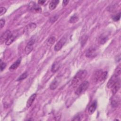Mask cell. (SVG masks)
Returning <instances> with one entry per match:
<instances>
[{
  "label": "cell",
  "instance_id": "cell-31",
  "mask_svg": "<svg viewBox=\"0 0 121 121\" xmlns=\"http://www.w3.org/2000/svg\"><path fill=\"white\" fill-rule=\"evenodd\" d=\"M69 2V0H63V1H62V6H63V7L66 6V5L68 4Z\"/></svg>",
  "mask_w": 121,
  "mask_h": 121
},
{
  "label": "cell",
  "instance_id": "cell-12",
  "mask_svg": "<svg viewBox=\"0 0 121 121\" xmlns=\"http://www.w3.org/2000/svg\"><path fill=\"white\" fill-rule=\"evenodd\" d=\"M96 107H97V102L96 101H94L88 107V113L90 114H93L95 111L96 108Z\"/></svg>",
  "mask_w": 121,
  "mask_h": 121
},
{
  "label": "cell",
  "instance_id": "cell-20",
  "mask_svg": "<svg viewBox=\"0 0 121 121\" xmlns=\"http://www.w3.org/2000/svg\"><path fill=\"white\" fill-rule=\"evenodd\" d=\"M55 37L54 36H52L50 37L47 41V44L48 46L52 45L55 42Z\"/></svg>",
  "mask_w": 121,
  "mask_h": 121
},
{
  "label": "cell",
  "instance_id": "cell-2",
  "mask_svg": "<svg viewBox=\"0 0 121 121\" xmlns=\"http://www.w3.org/2000/svg\"><path fill=\"white\" fill-rule=\"evenodd\" d=\"M107 76V72L99 70L95 72L93 77V80L95 82L103 81L104 80Z\"/></svg>",
  "mask_w": 121,
  "mask_h": 121
},
{
  "label": "cell",
  "instance_id": "cell-14",
  "mask_svg": "<svg viewBox=\"0 0 121 121\" xmlns=\"http://www.w3.org/2000/svg\"><path fill=\"white\" fill-rule=\"evenodd\" d=\"M21 58H19V59H18L16 60V61H15L14 63H13V64L11 66H10V67L9 68V69L10 70H12L16 69L18 67V66L19 65L21 62Z\"/></svg>",
  "mask_w": 121,
  "mask_h": 121
},
{
  "label": "cell",
  "instance_id": "cell-8",
  "mask_svg": "<svg viewBox=\"0 0 121 121\" xmlns=\"http://www.w3.org/2000/svg\"><path fill=\"white\" fill-rule=\"evenodd\" d=\"M66 42V38L65 37H62L61 39H60L58 42V43L55 45L54 48V50L55 51H59V50H60L62 48V47H63V46L64 45Z\"/></svg>",
  "mask_w": 121,
  "mask_h": 121
},
{
  "label": "cell",
  "instance_id": "cell-17",
  "mask_svg": "<svg viewBox=\"0 0 121 121\" xmlns=\"http://www.w3.org/2000/svg\"><path fill=\"white\" fill-rule=\"evenodd\" d=\"M60 64L59 62H55L52 65L51 68V71L52 72H56L60 68Z\"/></svg>",
  "mask_w": 121,
  "mask_h": 121
},
{
  "label": "cell",
  "instance_id": "cell-7",
  "mask_svg": "<svg viewBox=\"0 0 121 121\" xmlns=\"http://www.w3.org/2000/svg\"><path fill=\"white\" fill-rule=\"evenodd\" d=\"M119 76H118V75H117L115 74H113V75L111 77V78L110 79V80L108 81L107 84V87L108 88H111L112 86L116 83V82L117 81V80L118 79V78Z\"/></svg>",
  "mask_w": 121,
  "mask_h": 121
},
{
  "label": "cell",
  "instance_id": "cell-15",
  "mask_svg": "<svg viewBox=\"0 0 121 121\" xmlns=\"http://www.w3.org/2000/svg\"><path fill=\"white\" fill-rule=\"evenodd\" d=\"M108 39V37L107 35L103 34L98 38V43L100 44H103L106 42Z\"/></svg>",
  "mask_w": 121,
  "mask_h": 121
},
{
  "label": "cell",
  "instance_id": "cell-19",
  "mask_svg": "<svg viewBox=\"0 0 121 121\" xmlns=\"http://www.w3.org/2000/svg\"><path fill=\"white\" fill-rule=\"evenodd\" d=\"M59 84V82L57 79H54L51 84L50 88L51 90H54L56 89Z\"/></svg>",
  "mask_w": 121,
  "mask_h": 121
},
{
  "label": "cell",
  "instance_id": "cell-6",
  "mask_svg": "<svg viewBox=\"0 0 121 121\" xmlns=\"http://www.w3.org/2000/svg\"><path fill=\"white\" fill-rule=\"evenodd\" d=\"M97 54V49L95 47H91L87 50L86 55L88 58H91L96 56Z\"/></svg>",
  "mask_w": 121,
  "mask_h": 121
},
{
  "label": "cell",
  "instance_id": "cell-24",
  "mask_svg": "<svg viewBox=\"0 0 121 121\" xmlns=\"http://www.w3.org/2000/svg\"><path fill=\"white\" fill-rule=\"evenodd\" d=\"M120 17H121V13L120 12L118 14H117V15H116L114 16H113L112 17V19L114 21H117L120 20Z\"/></svg>",
  "mask_w": 121,
  "mask_h": 121
},
{
  "label": "cell",
  "instance_id": "cell-1",
  "mask_svg": "<svg viewBox=\"0 0 121 121\" xmlns=\"http://www.w3.org/2000/svg\"><path fill=\"white\" fill-rule=\"evenodd\" d=\"M86 75V70L85 69L79 70L74 77L71 81V85L73 87L77 86L85 78Z\"/></svg>",
  "mask_w": 121,
  "mask_h": 121
},
{
  "label": "cell",
  "instance_id": "cell-23",
  "mask_svg": "<svg viewBox=\"0 0 121 121\" xmlns=\"http://www.w3.org/2000/svg\"><path fill=\"white\" fill-rule=\"evenodd\" d=\"M121 73V65H119L117 66V67L116 68L114 71V74L117 75L118 76H120Z\"/></svg>",
  "mask_w": 121,
  "mask_h": 121
},
{
  "label": "cell",
  "instance_id": "cell-9",
  "mask_svg": "<svg viewBox=\"0 0 121 121\" xmlns=\"http://www.w3.org/2000/svg\"><path fill=\"white\" fill-rule=\"evenodd\" d=\"M121 87V79L120 78H118L116 83L112 86L111 88L112 89V92L113 95H115L118 91L119 90Z\"/></svg>",
  "mask_w": 121,
  "mask_h": 121
},
{
  "label": "cell",
  "instance_id": "cell-22",
  "mask_svg": "<svg viewBox=\"0 0 121 121\" xmlns=\"http://www.w3.org/2000/svg\"><path fill=\"white\" fill-rule=\"evenodd\" d=\"M28 76V74L26 72L24 73L23 74H21L19 77L17 78V81H20V80H23L24 79H25Z\"/></svg>",
  "mask_w": 121,
  "mask_h": 121
},
{
  "label": "cell",
  "instance_id": "cell-11",
  "mask_svg": "<svg viewBox=\"0 0 121 121\" xmlns=\"http://www.w3.org/2000/svg\"><path fill=\"white\" fill-rule=\"evenodd\" d=\"M36 27V25L34 23H31L28 25L27 26H26L24 32H26V33H29L30 32H31L33 31Z\"/></svg>",
  "mask_w": 121,
  "mask_h": 121
},
{
  "label": "cell",
  "instance_id": "cell-25",
  "mask_svg": "<svg viewBox=\"0 0 121 121\" xmlns=\"http://www.w3.org/2000/svg\"><path fill=\"white\" fill-rule=\"evenodd\" d=\"M119 101H118V100H116V99H113L112 101V102H111V104L112 105V106L113 107H117L118 106V104H119Z\"/></svg>",
  "mask_w": 121,
  "mask_h": 121
},
{
  "label": "cell",
  "instance_id": "cell-3",
  "mask_svg": "<svg viewBox=\"0 0 121 121\" xmlns=\"http://www.w3.org/2000/svg\"><path fill=\"white\" fill-rule=\"evenodd\" d=\"M28 9L30 11L33 13H39L42 11V9L40 6L33 1H31L28 3Z\"/></svg>",
  "mask_w": 121,
  "mask_h": 121
},
{
  "label": "cell",
  "instance_id": "cell-29",
  "mask_svg": "<svg viewBox=\"0 0 121 121\" xmlns=\"http://www.w3.org/2000/svg\"><path fill=\"white\" fill-rule=\"evenodd\" d=\"M5 23V21L3 19H1L0 21V28L1 29L4 26Z\"/></svg>",
  "mask_w": 121,
  "mask_h": 121
},
{
  "label": "cell",
  "instance_id": "cell-5",
  "mask_svg": "<svg viewBox=\"0 0 121 121\" xmlns=\"http://www.w3.org/2000/svg\"><path fill=\"white\" fill-rule=\"evenodd\" d=\"M35 41V37H32L31 40L28 42L25 49V52L26 54H29L33 49V45Z\"/></svg>",
  "mask_w": 121,
  "mask_h": 121
},
{
  "label": "cell",
  "instance_id": "cell-27",
  "mask_svg": "<svg viewBox=\"0 0 121 121\" xmlns=\"http://www.w3.org/2000/svg\"><path fill=\"white\" fill-rule=\"evenodd\" d=\"M58 18V16L55 15V16H54L50 18V21L51 23H52L54 22L56 20H57Z\"/></svg>",
  "mask_w": 121,
  "mask_h": 121
},
{
  "label": "cell",
  "instance_id": "cell-30",
  "mask_svg": "<svg viewBox=\"0 0 121 121\" xmlns=\"http://www.w3.org/2000/svg\"><path fill=\"white\" fill-rule=\"evenodd\" d=\"M81 119H80V115H77L75 117H74V118L73 119H72V120H73V121H79V120H80Z\"/></svg>",
  "mask_w": 121,
  "mask_h": 121
},
{
  "label": "cell",
  "instance_id": "cell-16",
  "mask_svg": "<svg viewBox=\"0 0 121 121\" xmlns=\"http://www.w3.org/2000/svg\"><path fill=\"white\" fill-rule=\"evenodd\" d=\"M59 1L58 0H52L50 3H49V8L51 9V10H53L54 9L56 6H57L58 4L59 3Z\"/></svg>",
  "mask_w": 121,
  "mask_h": 121
},
{
  "label": "cell",
  "instance_id": "cell-32",
  "mask_svg": "<svg viewBox=\"0 0 121 121\" xmlns=\"http://www.w3.org/2000/svg\"><path fill=\"white\" fill-rule=\"evenodd\" d=\"M45 2V0H39L38 1V3L40 5H43Z\"/></svg>",
  "mask_w": 121,
  "mask_h": 121
},
{
  "label": "cell",
  "instance_id": "cell-21",
  "mask_svg": "<svg viewBox=\"0 0 121 121\" xmlns=\"http://www.w3.org/2000/svg\"><path fill=\"white\" fill-rule=\"evenodd\" d=\"M78 19V18L77 17V16L76 15H74L73 16H72L70 17V20H69V22L71 23H75L77 22Z\"/></svg>",
  "mask_w": 121,
  "mask_h": 121
},
{
  "label": "cell",
  "instance_id": "cell-13",
  "mask_svg": "<svg viewBox=\"0 0 121 121\" xmlns=\"http://www.w3.org/2000/svg\"><path fill=\"white\" fill-rule=\"evenodd\" d=\"M36 97V94H34L29 98V99H28L27 103H26V106L27 108L30 107L32 105V104H33L34 101H35Z\"/></svg>",
  "mask_w": 121,
  "mask_h": 121
},
{
  "label": "cell",
  "instance_id": "cell-10",
  "mask_svg": "<svg viewBox=\"0 0 121 121\" xmlns=\"http://www.w3.org/2000/svg\"><path fill=\"white\" fill-rule=\"evenodd\" d=\"M11 35V32L10 30H7L6 31H5L1 35V37L0 38V44H2L4 42H6Z\"/></svg>",
  "mask_w": 121,
  "mask_h": 121
},
{
  "label": "cell",
  "instance_id": "cell-18",
  "mask_svg": "<svg viewBox=\"0 0 121 121\" xmlns=\"http://www.w3.org/2000/svg\"><path fill=\"white\" fill-rule=\"evenodd\" d=\"M16 36L14 35L11 34L10 35V36L9 37V38L7 40V41L5 42V44L7 45H10L15 40V39L16 38Z\"/></svg>",
  "mask_w": 121,
  "mask_h": 121
},
{
  "label": "cell",
  "instance_id": "cell-4",
  "mask_svg": "<svg viewBox=\"0 0 121 121\" xmlns=\"http://www.w3.org/2000/svg\"><path fill=\"white\" fill-rule=\"evenodd\" d=\"M89 83L87 81H85L81 83L77 88L75 94L77 95H80L84 93L88 87Z\"/></svg>",
  "mask_w": 121,
  "mask_h": 121
},
{
  "label": "cell",
  "instance_id": "cell-26",
  "mask_svg": "<svg viewBox=\"0 0 121 121\" xmlns=\"http://www.w3.org/2000/svg\"><path fill=\"white\" fill-rule=\"evenodd\" d=\"M0 16H2V15H3L4 14H5V13H6V9L5 8L1 7H0Z\"/></svg>",
  "mask_w": 121,
  "mask_h": 121
},
{
  "label": "cell",
  "instance_id": "cell-28",
  "mask_svg": "<svg viewBox=\"0 0 121 121\" xmlns=\"http://www.w3.org/2000/svg\"><path fill=\"white\" fill-rule=\"evenodd\" d=\"M6 66V64L5 62H2L1 60H0V70L2 71L3 69H5V67Z\"/></svg>",
  "mask_w": 121,
  "mask_h": 121
}]
</instances>
